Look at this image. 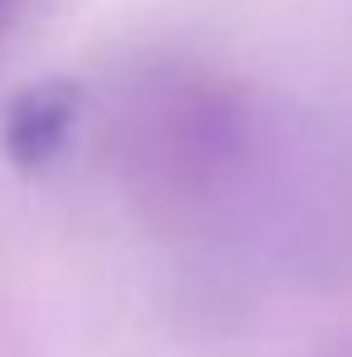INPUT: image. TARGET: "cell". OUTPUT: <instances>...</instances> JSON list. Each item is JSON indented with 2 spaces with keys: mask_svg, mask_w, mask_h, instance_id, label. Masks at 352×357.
<instances>
[{
  "mask_svg": "<svg viewBox=\"0 0 352 357\" xmlns=\"http://www.w3.org/2000/svg\"><path fill=\"white\" fill-rule=\"evenodd\" d=\"M10 15H15V0H0V34H5V24H10Z\"/></svg>",
  "mask_w": 352,
  "mask_h": 357,
  "instance_id": "6da1fadb",
  "label": "cell"
}]
</instances>
